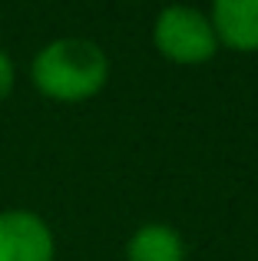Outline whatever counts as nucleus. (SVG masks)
Wrapping results in <instances>:
<instances>
[{"mask_svg":"<svg viewBox=\"0 0 258 261\" xmlns=\"http://www.w3.org/2000/svg\"><path fill=\"white\" fill-rule=\"evenodd\" d=\"M152 43L169 63L179 66H199L219 53L212 20L199 7H162L152 23Z\"/></svg>","mask_w":258,"mask_h":261,"instance_id":"2","label":"nucleus"},{"mask_svg":"<svg viewBox=\"0 0 258 261\" xmlns=\"http://www.w3.org/2000/svg\"><path fill=\"white\" fill-rule=\"evenodd\" d=\"M13 80H17V70H13V60H10V53L0 46V102L10 96V89H13Z\"/></svg>","mask_w":258,"mask_h":261,"instance_id":"6","label":"nucleus"},{"mask_svg":"<svg viewBox=\"0 0 258 261\" xmlns=\"http://www.w3.org/2000/svg\"><path fill=\"white\" fill-rule=\"evenodd\" d=\"M0 261H57L53 228L30 208L0 212Z\"/></svg>","mask_w":258,"mask_h":261,"instance_id":"3","label":"nucleus"},{"mask_svg":"<svg viewBox=\"0 0 258 261\" xmlns=\"http://www.w3.org/2000/svg\"><path fill=\"white\" fill-rule=\"evenodd\" d=\"M30 80L57 102H83L110 80V57L86 37H60L40 46L30 63Z\"/></svg>","mask_w":258,"mask_h":261,"instance_id":"1","label":"nucleus"},{"mask_svg":"<svg viewBox=\"0 0 258 261\" xmlns=\"http://www.w3.org/2000/svg\"><path fill=\"white\" fill-rule=\"evenodd\" d=\"M126 261H186V242L172 225H139L126 242Z\"/></svg>","mask_w":258,"mask_h":261,"instance_id":"5","label":"nucleus"},{"mask_svg":"<svg viewBox=\"0 0 258 261\" xmlns=\"http://www.w3.org/2000/svg\"><path fill=\"white\" fill-rule=\"evenodd\" d=\"M219 46L225 43L235 53L258 50V0H219L209 10Z\"/></svg>","mask_w":258,"mask_h":261,"instance_id":"4","label":"nucleus"}]
</instances>
